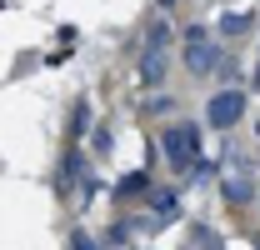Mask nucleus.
I'll return each mask as SVG.
<instances>
[{"label": "nucleus", "instance_id": "obj_2", "mask_svg": "<svg viewBox=\"0 0 260 250\" xmlns=\"http://www.w3.org/2000/svg\"><path fill=\"white\" fill-rule=\"evenodd\" d=\"M235 110H240V100H215V120H220V125L235 120Z\"/></svg>", "mask_w": 260, "mask_h": 250}, {"label": "nucleus", "instance_id": "obj_1", "mask_svg": "<svg viewBox=\"0 0 260 250\" xmlns=\"http://www.w3.org/2000/svg\"><path fill=\"white\" fill-rule=\"evenodd\" d=\"M170 160H175V165H190V135H185V140L170 135Z\"/></svg>", "mask_w": 260, "mask_h": 250}, {"label": "nucleus", "instance_id": "obj_4", "mask_svg": "<svg viewBox=\"0 0 260 250\" xmlns=\"http://www.w3.org/2000/svg\"><path fill=\"white\" fill-rule=\"evenodd\" d=\"M255 250H260V240H255Z\"/></svg>", "mask_w": 260, "mask_h": 250}, {"label": "nucleus", "instance_id": "obj_3", "mask_svg": "<svg viewBox=\"0 0 260 250\" xmlns=\"http://www.w3.org/2000/svg\"><path fill=\"white\" fill-rule=\"evenodd\" d=\"M150 205H155L160 215H170V205H175V200H170V190H155V200H150Z\"/></svg>", "mask_w": 260, "mask_h": 250}]
</instances>
